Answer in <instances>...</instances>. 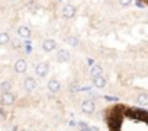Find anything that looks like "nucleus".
I'll list each match as a JSON object with an SVG mask.
<instances>
[{"mask_svg": "<svg viewBox=\"0 0 148 131\" xmlns=\"http://www.w3.org/2000/svg\"><path fill=\"white\" fill-rule=\"evenodd\" d=\"M76 13H77V9H76V6H73V5H65V6L61 9V15H62V18H65V19L74 18V16H76Z\"/></svg>", "mask_w": 148, "mask_h": 131, "instance_id": "1", "label": "nucleus"}, {"mask_svg": "<svg viewBox=\"0 0 148 131\" xmlns=\"http://www.w3.org/2000/svg\"><path fill=\"white\" fill-rule=\"evenodd\" d=\"M70 58H71L70 52H68L67 50H64V48L58 50V51H57V54H55V60H57L58 63H68V61H70Z\"/></svg>", "mask_w": 148, "mask_h": 131, "instance_id": "2", "label": "nucleus"}, {"mask_svg": "<svg viewBox=\"0 0 148 131\" xmlns=\"http://www.w3.org/2000/svg\"><path fill=\"white\" fill-rule=\"evenodd\" d=\"M49 72V66L48 63H38L36 67H35V73L39 76V77H45Z\"/></svg>", "mask_w": 148, "mask_h": 131, "instance_id": "3", "label": "nucleus"}, {"mask_svg": "<svg viewBox=\"0 0 148 131\" xmlns=\"http://www.w3.org/2000/svg\"><path fill=\"white\" fill-rule=\"evenodd\" d=\"M13 69H15V72H16V73H19V74L26 73V70H28V61H26V60H23V58L18 60V61L15 63V66H13Z\"/></svg>", "mask_w": 148, "mask_h": 131, "instance_id": "4", "label": "nucleus"}, {"mask_svg": "<svg viewBox=\"0 0 148 131\" xmlns=\"http://www.w3.org/2000/svg\"><path fill=\"white\" fill-rule=\"evenodd\" d=\"M95 102L93 101H90V99H86V101H83L82 102V111L86 114V115H90V114H93L95 112Z\"/></svg>", "mask_w": 148, "mask_h": 131, "instance_id": "5", "label": "nucleus"}, {"mask_svg": "<svg viewBox=\"0 0 148 131\" xmlns=\"http://www.w3.org/2000/svg\"><path fill=\"white\" fill-rule=\"evenodd\" d=\"M55 48H57L55 39L48 38V39H44V41H42V50H44L45 52H51V51H54Z\"/></svg>", "mask_w": 148, "mask_h": 131, "instance_id": "6", "label": "nucleus"}, {"mask_svg": "<svg viewBox=\"0 0 148 131\" xmlns=\"http://www.w3.org/2000/svg\"><path fill=\"white\" fill-rule=\"evenodd\" d=\"M18 35H19L21 38H23V39H29V38L32 37V31H31L29 26L21 25V26L18 28Z\"/></svg>", "mask_w": 148, "mask_h": 131, "instance_id": "7", "label": "nucleus"}, {"mask_svg": "<svg viewBox=\"0 0 148 131\" xmlns=\"http://www.w3.org/2000/svg\"><path fill=\"white\" fill-rule=\"evenodd\" d=\"M48 90L52 92V93H57V92L61 90V83L58 82V79L52 77V79L48 80Z\"/></svg>", "mask_w": 148, "mask_h": 131, "instance_id": "8", "label": "nucleus"}, {"mask_svg": "<svg viewBox=\"0 0 148 131\" xmlns=\"http://www.w3.org/2000/svg\"><path fill=\"white\" fill-rule=\"evenodd\" d=\"M23 88H25L26 92L35 90V89H36V79H34V77H26L25 82H23Z\"/></svg>", "mask_w": 148, "mask_h": 131, "instance_id": "9", "label": "nucleus"}, {"mask_svg": "<svg viewBox=\"0 0 148 131\" xmlns=\"http://www.w3.org/2000/svg\"><path fill=\"white\" fill-rule=\"evenodd\" d=\"M15 95L12 93V92H2V102L5 103V105H12V103H15Z\"/></svg>", "mask_w": 148, "mask_h": 131, "instance_id": "10", "label": "nucleus"}, {"mask_svg": "<svg viewBox=\"0 0 148 131\" xmlns=\"http://www.w3.org/2000/svg\"><path fill=\"white\" fill-rule=\"evenodd\" d=\"M93 85H95L97 89H102V88H105V86H106V79L103 77V74L93 77Z\"/></svg>", "mask_w": 148, "mask_h": 131, "instance_id": "11", "label": "nucleus"}, {"mask_svg": "<svg viewBox=\"0 0 148 131\" xmlns=\"http://www.w3.org/2000/svg\"><path fill=\"white\" fill-rule=\"evenodd\" d=\"M136 103L139 106H148V93H139L136 96Z\"/></svg>", "mask_w": 148, "mask_h": 131, "instance_id": "12", "label": "nucleus"}, {"mask_svg": "<svg viewBox=\"0 0 148 131\" xmlns=\"http://www.w3.org/2000/svg\"><path fill=\"white\" fill-rule=\"evenodd\" d=\"M102 73H103V69H102V66H99V64H93L92 67H90V76H92V77L100 76Z\"/></svg>", "mask_w": 148, "mask_h": 131, "instance_id": "13", "label": "nucleus"}, {"mask_svg": "<svg viewBox=\"0 0 148 131\" xmlns=\"http://www.w3.org/2000/svg\"><path fill=\"white\" fill-rule=\"evenodd\" d=\"M65 42H67L70 47H77V45L80 44L79 38H77V37H73V35H71V37H67V38H65Z\"/></svg>", "mask_w": 148, "mask_h": 131, "instance_id": "14", "label": "nucleus"}, {"mask_svg": "<svg viewBox=\"0 0 148 131\" xmlns=\"http://www.w3.org/2000/svg\"><path fill=\"white\" fill-rule=\"evenodd\" d=\"M0 90H2V92H10L12 90V82L3 80L2 83H0Z\"/></svg>", "mask_w": 148, "mask_h": 131, "instance_id": "15", "label": "nucleus"}, {"mask_svg": "<svg viewBox=\"0 0 148 131\" xmlns=\"http://www.w3.org/2000/svg\"><path fill=\"white\" fill-rule=\"evenodd\" d=\"M9 41H10V37L8 32H0V45H6L9 44Z\"/></svg>", "mask_w": 148, "mask_h": 131, "instance_id": "16", "label": "nucleus"}, {"mask_svg": "<svg viewBox=\"0 0 148 131\" xmlns=\"http://www.w3.org/2000/svg\"><path fill=\"white\" fill-rule=\"evenodd\" d=\"M119 3H121L122 6L128 8V6H131V3H132V0H119Z\"/></svg>", "mask_w": 148, "mask_h": 131, "instance_id": "17", "label": "nucleus"}, {"mask_svg": "<svg viewBox=\"0 0 148 131\" xmlns=\"http://www.w3.org/2000/svg\"><path fill=\"white\" fill-rule=\"evenodd\" d=\"M80 131H90V128H87V127H83Z\"/></svg>", "mask_w": 148, "mask_h": 131, "instance_id": "18", "label": "nucleus"}]
</instances>
